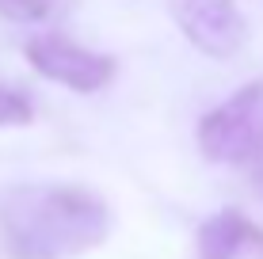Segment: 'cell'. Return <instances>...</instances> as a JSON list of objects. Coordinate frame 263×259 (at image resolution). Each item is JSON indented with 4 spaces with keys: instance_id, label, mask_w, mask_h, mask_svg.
Returning <instances> with one entry per match:
<instances>
[{
    "instance_id": "obj_4",
    "label": "cell",
    "mask_w": 263,
    "mask_h": 259,
    "mask_svg": "<svg viewBox=\"0 0 263 259\" xmlns=\"http://www.w3.org/2000/svg\"><path fill=\"white\" fill-rule=\"evenodd\" d=\"M172 19L206 57H233L244 46V15L237 0H168Z\"/></svg>"
},
{
    "instance_id": "obj_3",
    "label": "cell",
    "mask_w": 263,
    "mask_h": 259,
    "mask_svg": "<svg viewBox=\"0 0 263 259\" xmlns=\"http://www.w3.org/2000/svg\"><path fill=\"white\" fill-rule=\"evenodd\" d=\"M23 53L34 73H42L46 80L80 95L107 88L115 80V69H119L111 53L88 50L80 42H72L69 34H34V38H27Z\"/></svg>"
},
{
    "instance_id": "obj_1",
    "label": "cell",
    "mask_w": 263,
    "mask_h": 259,
    "mask_svg": "<svg viewBox=\"0 0 263 259\" xmlns=\"http://www.w3.org/2000/svg\"><path fill=\"white\" fill-rule=\"evenodd\" d=\"M111 236V210L80 183L0 191V244L12 259H77Z\"/></svg>"
},
{
    "instance_id": "obj_7",
    "label": "cell",
    "mask_w": 263,
    "mask_h": 259,
    "mask_svg": "<svg viewBox=\"0 0 263 259\" xmlns=\"http://www.w3.org/2000/svg\"><path fill=\"white\" fill-rule=\"evenodd\" d=\"M34 118V103L23 88H15L12 80H0V130L4 126H27Z\"/></svg>"
},
{
    "instance_id": "obj_2",
    "label": "cell",
    "mask_w": 263,
    "mask_h": 259,
    "mask_svg": "<svg viewBox=\"0 0 263 259\" xmlns=\"http://www.w3.org/2000/svg\"><path fill=\"white\" fill-rule=\"evenodd\" d=\"M198 149L214 164L256 172L263 168V80L237 88L225 103L198 118Z\"/></svg>"
},
{
    "instance_id": "obj_8",
    "label": "cell",
    "mask_w": 263,
    "mask_h": 259,
    "mask_svg": "<svg viewBox=\"0 0 263 259\" xmlns=\"http://www.w3.org/2000/svg\"><path fill=\"white\" fill-rule=\"evenodd\" d=\"M248 180H252V187H256V194L263 198V168H256V172H248Z\"/></svg>"
},
{
    "instance_id": "obj_6",
    "label": "cell",
    "mask_w": 263,
    "mask_h": 259,
    "mask_svg": "<svg viewBox=\"0 0 263 259\" xmlns=\"http://www.w3.org/2000/svg\"><path fill=\"white\" fill-rule=\"evenodd\" d=\"M69 8L72 0H0V15L12 23H50Z\"/></svg>"
},
{
    "instance_id": "obj_5",
    "label": "cell",
    "mask_w": 263,
    "mask_h": 259,
    "mask_svg": "<svg viewBox=\"0 0 263 259\" xmlns=\"http://www.w3.org/2000/svg\"><path fill=\"white\" fill-rule=\"evenodd\" d=\"M195 252L198 259H263V225L225 206L198 225Z\"/></svg>"
}]
</instances>
